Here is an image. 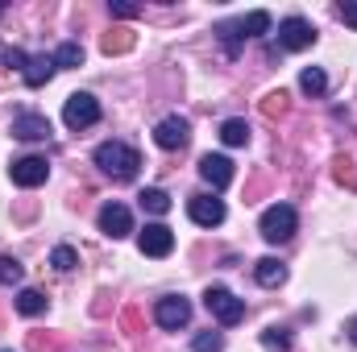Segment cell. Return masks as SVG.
<instances>
[{
	"mask_svg": "<svg viewBox=\"0 0 357 352\" xmlns=\"http://www.w3.org/2000/svg\"><path fill=\"white\" fill-rule=\"evenodd\" d=\"M91 158H96V166L104 175L116 178V182H129V178L137 175V166H142V154L133 145H125V141H104V145H96Z\"/></svg>",
	"mask_w": 357,
	"mask_h": 352,
	"instance_id": "1",
	"label": "cell"
},
{
	"mask_svg": "<svg viewBox=\"0 0 357 352\" xmlns=\"http://www.w3.org/2000/svg\"><path fill=\"white\" fill-rule=\"evenodd\" d=\"M295 228H299V216H295V207H291V203H274V207L262 211V220H258V232L266 237L270 245L291 241V237H295Z\"/></svg>",
	"mask_w": 357,
	"mask_h": 352,
	"instance_id": "2",
	"label": "cell"
},
{
	"mask_svg": "<svg viewBox=\"0 0 357 352\" xmlns=\"http://www.w3.org/2000/svg\"><path fill=\"white\" fill-rule=\"evenodd\" d=\"M204 307H208V315H216L225 328H233V323L245 319V303H241L229 286H208V290H204Z\"/></svg>",
	"mask_w": 357,
	"mask_h": 352,
	"instance_id": "3",
	"label": "cell"
},
{
	"mask_svg": "<svg viewBox=\"0 0 357 352\" xmlns=\"http://www.w3.org/2000/svg\"><path fill=\"white\" fill-rule=\"evenodd\" d=\"M100 120V99L88 95V91H75V95H67V104H63V125L67 129H88Z\"/></svg>",
	"mask_w": 357,
	"mask_h": 352,
	"instance_id": "4",
	"label": "cell"
},
{
	"mask_svg": "<svg viewBox=\"0 0 357 352\" xmlns=\"http://www.w3.org/2000/svg\"><path fill=\"white\" fill-rule=\"evenodd\" d=\"M154 319H158V328L178 332V328H187V323H191V303H187L183 294H167V298H158Z\"/></svg>",
	"mask_w": 357,
	"mask_h": 352,
	"instance_id": "5",
	"label": "cell"
},
{
	"mask_svg": "<svg viewBox=\"0 0 357 352\" xmlns=\"http://www.w3.org/2000/svg\"><path fill=\"white\" fill-rule=\"evenodd\" d=\"M312 42H316L312 21H303V17H287V21L278 25V46H282V50H307Z\"/></svg>",
	"mask_w": 357,
	"mask_h": 352,
	"instance_id": "6",
	"label": "cell"
},
{
	"mask_svg": "<svg viewBox=\"0 0 357 352\" xmlns=\"http://www.w3.org/2000/svg\"><path fill=\"white\" fill-rule=\"evenodd\" d=\"M137 249H142L146 257H167V253L175 249V232H171L167 224H146V228L137 232Z\"/></svg>",
	"mask_w": 357,
	"mask_h": 352,
	"instance_id": "7",
	"label": "cell"
},
{
	"mask_svg": "<svg viewBox=\"0 0 357 352\" xmlns=\"http://www.w3.org/2000/svg\"><path fill=\"white\" fill-rule=\"evenodd\" d=\"M8 175L17 186H42L46 178H50V162L46 158H33V154H25V158H17L13 166H8Z\"/></svg>",
	"mask_w": 357,
	"mask_h": 352,
	"instance_id": "8",
	"label": "cell"
},
{
	"mask_svg": "<svg viewBox=\"0 0 357 352\" xmlns=\"http://www.w3.org/2000/svg\"><path fill=\"white\" fill-rule=\"evenodd\" d=\"M100 232L112 237V241L129 237V232H133V216H129V207H125V203H104V207H100Z\"/></svg>",
	"mask_w": 357,
	"mask_h": 352,
	"instance_id": "9",
	"label": "cell"
},
{
	"mask_svg": "<svg viewBox=\"0 0 357 352\" xmlns=\"http://www.w3.org/2000/svg\"><path fill=\"white\" fill-rule=\"evenodd\" d=\"M154 141H158L162 150H183V145L191 141V125H187L183 116H162L158 129H154Z\"/></svg>",
	"mask_w": 357,
	"mask_h": 352,
	"instance_id": "10",
	"label": "cell"
},
{
	"mask_svg": "<svg viewBox=\"0 0 357 352\" xmlns=\"http://www.w3.org/2000/svg\"><path fill=\"white\" fill-rule=\"evenodd\" d=\"M187 216H191L199 228H216V224H225V203L212 199V195H195V199L187 203Z\"/></svg>",
	"mask_w": 357,
	"mask_h": 352,
	"instance_id": "11",
	"label": "cell"
},
{
	"mask_svg": "<svg viewBox=\"0 0 357 352\" xmlns=\"http://www.w3.org/2000/svg\"><path fill=\"white\" fill-rule=\"evenodd\" d=\"M199 175H204V182H208L212 191H225V186L233 182V162H229L225 154H204V158H199Z\"/></svg>",
	"mask_w": 357,
	"mask_h": 352,
	"instance_id": "12",
	"label": "cell"
},
{
	"mask_svg": "<svg viewBox=\"0 0 357 352\" xmlns=\"http://www.w3.org/2000/svg\"><path fill=\"white\" fill-rule=\"evenodd\" d=\"M13 137H21V141H46L50 137V120L38 116V112H25V116L13 120Z\"/></svg>",
	"mask_w": 357,
	"mask_h": 352,
	"instance_id": "13",
	"label": "cell"
},
{
	"mask_svg": "<svg viewBox=\"0 0 357 352\" xmlns=\"http://www.w3.org/2000/svg\"><path fill=\"white\" fill-rule=\"evenodd\" d=\"M54 71H59L54 54H38V58H29V63H25L21 79H25L29 88H42V83H50V79H54Z\"/></svg>",
	"mask_w": 357,
	"mask_h": 352,
	"instance_id": "14",
	"label": "cell"
},
{
	"mask_svg": "<svg viewBox=\"0 0 357 352\" xmlns=\"http://www.w3.org/2000/svg\"><path fill=\"white\" fill-rule=\"evenodd\" d=\"M254 278H258L262 286H282V282H287V265L278 262V257H262V262L254 265Z\"/></svg>",
	"mask_w": 357,
	"mask_h": 352,
	"instance_id": "15",
	"label": "cell"
},
{
	"mask_svg": "<svg viewBox=\"0 0 357 352\" xmlns=\"http://www.w3.org/2000/svg\"><path fill=\"white\" fill-rule=\"evenodd\" d=\"M137 199H142V211H150V216H167V211H171V195H167V191H158V186L142 191Z\"/></svg>",
	"mask_w": 357,
	"mask_h": 352,
	"instance_id": "16",
	"label": "cell"
},
{
	"mask_svg": "<svg viewBox=\"0 0 357 352\" xmlns=\"http://www.w3.org/2000/svg\"><path fill=\"white\" fill-rule=\"evenodd\" d=\"M299 88L307 91V95H324V91H328V75H324L320 67H303V71H299Z\"/></svg>",
	"mask_w": 357,
	"mask_h": 352,
	"instance_id": "17",
	"label": "cell"
},
{
	"mask_svg": "<svg viewBox=\"0 0 357 352\" xmlns=\"http://www.w3.org/2000/svg\"><path fill=\"white\" fill-rule=\"evenodd\" d=\"M220 141H225V145H245V141H250V125L237 120V116L225 120V125H220Z\"/></svg>",
	"mask_w": 357,
	"mask_h": 352,
	"instance_id": "18",
	"label": "cell"
},
{
	"mask_svg": "<svg viewBox=\"0 0 357 352\" xmlns=\"http://www.w3.org/2000/svg\"><path fill=\"white\" fill-rule=\"evenodd\" d=\"M17 311L21 315H42L46 311V294L42 290H21L17 294Z\"/></svg>",
	"mask_w": 357,
	"mask_h": 352,
	"instance_id": "19",
	"label": "cell"
},
{
	"mask_svg": "<svg viewBox=\"0 0 357 352\" xmlns=\"http://www.w3.org/2000/svg\"><path fill=\"white\" fill-rule=\"evenodd\" d=\"M237 29H241V38H258V33H266L270 29V13H250V17H241Z\"/></svg>",
	"mask_w": 357,
	"mask_h": 352,
	"instance_id": "20",
	"label": "cell"
},
{
	"mask_svg": "<svg viewBox=\"0 0 357 352\" xmlns=\"http://www.w3.org/2000/svg\"><path fill=\"white\" fill-rule=\"evenodd\" d=\"M50 265H54V269H59V273H71V269H75V265H79V253H75V249H71V245H59V249H54V253H50Z\"/></svg>",
	"mask_w": 357,
	"mask_h": 352,
	"instance_id": "21",
	"label": "cell"
},
{
	"mask_svg": "<svg viewBox=\"0 0 357 352\" xmlns=\"http://www.w3.org/2000/svg\"><path fill=\"white\" fill-rule=\"evenodd\" d=\"M54 63H59V67H79V63H84V46H75V42H63V46L54 50Z\"/></svg>",
	"mask_w": 357,
	"mask_h": 352,
	"instance_id": "22",
	"label": "cell"
},
{
	"mask_svg": "<svg viewBox=\"0 0 357 352\" xmlns=\"http://www.w3.org/2000/svg\"><path fill=\"white\" fill-rule=\"evenodd\" d=\"M191 352H225V336H220V332H199L195 344H191Z\"/></svg>",
	"mask_w": 357,
	"mask_h": 352,
	"instance_id": "23",
	"label": "cell"
},
{
	"mask_svg": "<svg viewBox=\"0 0 357 352\" xmlns=\"http://www.w3.org/2000/svg\"><path fill=\"white\" fill-rule=\"evenodd\" d=\"M262 344H266V349L287 352V349H291V336H287L282 328H266V332H262Z\"/></svg>",
	"mask_w": 357,
	"mask_h": 352,
	"instance_id": "24",
	"label": "cell"
},
{
	"mask_svg": "<svg viewBox=\"0 0 357 352\" xmlns=\"http://www.w3.org/2000/svg\"><path fill=\"white\" fill-rule=\"evenodd\" d=\"M13 282H21V265L13 257H0V286H13Z\"/></svg>",
	"mask_w": 357,
	"mask_h": 352,
	"instance_id": "25",
	"label": "cell"
},
{
	"mask_svg": "<svg viewBox=\"0 0 357 352\" xmlns=\"http://www.w3.org/2000/svg\"><path fill=\"white\" fill-rule=\"evenodd\" d=\"M4 63H8L13 71H25V63H29V54H25V50H17V46H8V50H4Z\"/></svg>",
	"mask_w": 357,
	"mask_h": 352,
	"instance_id": "26",
	"label": "cell"
},
{
	"mask_svg": "<svg viewBox=\"0 0 357 352\" xmlns=\"http://www.w3.org/2000/svg\"><path fill=\"white\" fill-rule=\"evenodd\" d=\"M337 13H341V21H345V25H354V29H357V0H345Z\"/></svg>",
	"mask_w": 357,
	"mask_h": 352,
	"instance_id": "27",
	"label": "cell"
},
{
	"mask_svg": "<svg viewBox=\"0 0 357 352\" xmlns=\"http://www.w3.org/2000/svg\"><path fill=\"white\" fill-rule=\"evenodd\" d=\"M112 17H137V8L133 4H112Z\"/></svg>",
	"mask_w": 357,
	"mask_h": 352,
	"instance_id": "28",
	"label": "cell"
},
{
	"mask_svg": "<svg viewBox=\"0 0 357 352\" xmlns=\"http://www.w3.org/2000/svg\"><path fill=\"white\" fill-rule=\"evenodd\" d=\"M345 332H349V340H354V344H357V315H354V319H349V323H345Z\"/></svg>",
	"mask_w": 357,
	"mask_h": 352,
	"instance_id": "29",
	"label": "cell"
},
{
	"mask_svg": "<svg viewBox=\"0 0 357 352\" xmlns=\"http://www.w3.org/2000/svg\"><path fill=\"white\" fill-rule=\"evenodd\" d=\"M0 13H4V4H0Z\"/></svg>",
	"mask_w": 357,
	"mask_h": 352,
	"instance_id": "30",
	"label": "cell"
},
{
	"mask_svg": "<svg viewBox=\"0 0 357 352\" xmlns=\"http://www.w3.org/2000/svg\"><path fill=\"white\" fill-rule=\"evenodd\" d=\"M0 352H8V349H0Z\"/></svg>",
	"mask_w": 357,
	"mask_h": 352,
	"instance_id": "31",
	"label": "cell"
}]
</instances>
